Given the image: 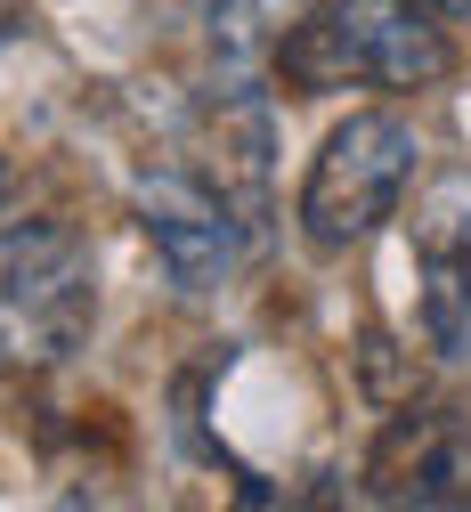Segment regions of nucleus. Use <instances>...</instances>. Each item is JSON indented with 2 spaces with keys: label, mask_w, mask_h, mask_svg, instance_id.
Returning <instances> with one entry per match:
<instances>
[{
  "label": "nucleus",
  "mask_w": 471,
  "mask_h": 512,
  "mask_svg": "<svg viewBox=\"0 0 471 512\" xmlns=\"http://www.w3.org/2000/svg\"><path fill=\"white\" fill-rule=\"evenodd\" d=\"M268 74L293 98H333L350 82L374 90H439L455 74V41L431 0H317L268 41Z\"/></svg>",
  "instance_id": "1"
},
{
  "label": "nucleus",
  "mask_w": 471,
  "mask_h": 512,
  "mask_svg": "<svg viewBox=\"0 0 471 512\" xmlns=\"http://www.w3.org/2000/svg\"><path fill=\"white\" fill-rule=\"evenodd\" d=\"M98 326L90 244L65 220H17L0 236V366H57Z\"/></svg>",
  "instance_id": "2"
},
{
  "label": "nucleus",
  "mask_w": 471,
  "mask_h": 512,
  "mask_svg": "<svg viewBox=\"0 0 471 512\" xmlns=\"http://www.w3.org/2000/svg\"><path fill=\"white\" fill-rule=\"evenodd\" d=\"M415 122L407 114H390V106H366L350 122H333L325 147L309 155V179H301V236L317 252H350L366 244L398 196H407V179H415Z\"/></svg>",
  "instance_id": "3"
},
{
  "label": "nucleus",
  "mask_w": 471,
  "mask_h": 512,
  "mask_svg": "<svg viewBox=\"0 0 471 512\" xmlns=\"http://www.w3.org/2000/svg\"><path fill=\"white\" fill-rule=\"evenodd\" d=\"M130 212H139V236L155 244V261L187 285V293H204L236 269V244H244V220L228 212V196L204 179V171H187V163H155L130 179Z\"/></svg>",
  "instance_id": "4"
},
{
  "label": "nucleus",
  "mask_w": 471,
  "mask_h": 512,
  "mask_svg": "<svg viewBox=\"0 0 471 512\" xmlns=\"http://www.w3.org/2000/svg\"><path fill=\"white\" fill-rule=\"evenodd\" d=\"M366 488L382 504H471V423L447 407L390 415L366 456Z\"/></svg>",
  "instance_id": "5"
},
{
  "label": "nucleus",
  "mask_w": 471,
  "mask_h": 512,
  "mask_svg": "<svg viewBox=\"0 0 471 512\" xmlns=\"http://www.w3.org/2000/svg\"><path fill=\"white\" fill-rule=\"evenodd\" d=\"M415 309L439 358L471 350V204H431L415 220Z\"/></svg>",
  "instance_id": "6"
},
{
  "label": "nucleus",
  "mask_w": 471,
  "mask_h": 512,
  "mask_svg": "<svg viewBox=\"0 0 471 512\" xmlns=\"http://www.w3.org/2000/svg\"><path fill=\"white\" fill-rule=\"evenodd\" d=\"M25 9H33V0H0V41H17V33H25Z\"/></svg>",
  "instance_id": "7"
},
{
  "label": "nucleus",
  "mask_w": 471,
  "mask_h": 512,
  "mask_svg": "<svg viewBox=\"0 0 471 512\" xmlns=\"http://www.w3.org/2000/svg\"><path fill=\"white\" fill-rule=\"evenodd\" d=\"M431 9H439V17H471V0H431Z\"/></svg>",
  "instance_id": "8"
},
{
  "label": "nucleus",
  "mask_w": 471,
  "mask_h": 512,
  "mask_svg": "<svg viewBox=\"0 0 471 512\" xmlns=\"http://www.w3.org/2000/svg\"><path fill=\"white\" fill-rule=\"evenodd\" d=\"M9 187H17V179H9V163H0V212H9Z\"/></svg>",
  "instance_id": "9"
}]
</instances>
